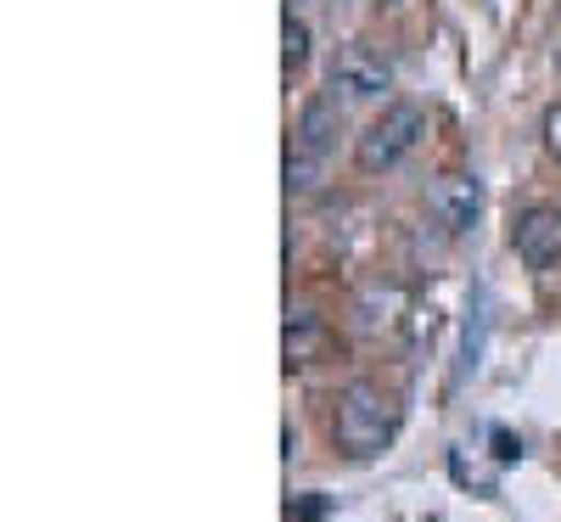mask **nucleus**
Masks as SVG:
<instances>
[{
	"instance_id": "f257e3e1",
	"label": "nucleus",
	"mask_w": 561,
	"mask_h": 522,
	"mask_svg": "<svg viewBox=\"0 0 561 522\" xmlns=\"http://www.w3.org/2000/svg\"><path fill=\"white\" fill-rule=\"evenodd\" d=\"M399 433V405L377 388V383H348L337 394V416H332V444L343 461L365 466L377 461Z\"/></svg>"
},
{
	"instance_id": "f03ea898",
	"label": "nucleus",
	"mask_w": 561,
	"mask_h": 522,
	"mask_svg": "<svg viewBox=\"0 0 561 522\" xmlns=\"http://www.w3.org/2000/svg\"><path fill=\"white\" fill-rule=\"evenodd\" d=\"M337 135H343V102L337 97H314L293 129V147H287V197H309L320 192L325 169L337 158Z\"/></svg>"
},
{
	"instance_id": "7ed1b4c3",
	"label": "nucleus",
	"mask_w": 561,
	"mask_h": 522,
	"mask_svg": "<svg viewBox=\"0 0 561 522\" xmlns=\"http://www.w3.org/2000/svg\"><path fill=\"white\" fill-rule=\"evenodd\" d=\"M421 135H427V107L421 102H388L365 124V135L354 140V163L365 174H388L421 147Z\"/></svg>"
},
{
	"instance_id": "20e7f679",
	"label": "nucleus",
	"mask_w": 561,
	"mask_h": 522,
	"mask_svg": "<svg viewBox=\"0 0 561 522\" xmlns=\"http://www.w3.org/2000/svg\"><path fill=\"white\" fill-rule=\"evenodd\" d=\"M427 214L444 225V236H466L483 219V180L478 174H438L427 192Z\"/></svg>"
},
{
	"instance_id": "39448f33",
	"label": "nucleus",
	"mask_w": 561,
	"mask_h": 522,
	"mask_svg": "<svg viewBox=\"0 0 561 522\" xmlns=\"http://www.w3.org/2000/svg\"><path fill=\"white\" fill-rule=\"evenodd\" d=\"M332 90H343V102H377L393 90V68L370 45H343L332 63Z\"/></svg>"
},
{
	"instance_id": "423d86ee",
	"label": "nucleus",
	"mask_w": 561,
	"mask_h": 522,
	"mask_svg": "<svg viewBox=\"0 0 561 522\" xmlns=\"http://www.w3.org/2000/svg\"><path fill=\"white\" fill-rule=\"evenodd\" d=\"M511 248L528 270H550L561 264V208H523L517 225H511Z\"/></svg>"
},
{
	"instance_id": "0eeeda50",
	"label": "nucleus",
	"mask_w": 561,
	"mask_h": 522,
	"mask_svg": "<svg viewBox=\"0 0 561 522\" xmlns=\"http://www.w3.org/2000/svg\"><path fill=\"white\" fill-rule=\"evenodd\" d=\"M325 343H332V331H325V320L314 309H293L287 315V338H280V349H287V365H314L325 354Z\"/></svg>"
},
{
	"instance_id": "6e6552de",
	"label": "nucleus",
	"mask_w": 561,
	"mask_h": 522,
	"mask_svg": "<svg viewBox=\"0 0 561 522\" xmlns=\"http://www.w3.org/2000/svg\"><path fill=\"white\" fill-rule=\"evenodd\" d=\"M359 309H365V315H359L365 331H393V326H399V309H404V293H399V287H370V293L359 298Z\"/></svg>"
},
{
	"instance_id": "1a4fd4ad",
	"label": "nucleus",
	"mask_w": 561,
	"mask_h": 522,
	"mask_svg": "<svg viewBox=\"0 0 561 522\" xmlns=\"http://www.w3.org/2000/svg\"><path fill=\"white\" fill-rule=\"evenodd\" d=\"M304 63H309V23L298 12H287V18H280V68L298 73Z\"/></svg>"
},
{
	"instance_id": "9d476101",
	"label": "nucleus",
	"mask_w": 561,
	"mask_h": 522,
	"mask_svg": "<svg viewBox=\"0 0 561 522\" xmlns=\"http://www.w3.org/2000/svg\"><path fill=\"white\" fill-rule=\"evenodd\" d=\"M483 343H489V304H483V293H478V309H472V320H466V349H460V376H472V371L483 365Z\"/></svg>"
},
{
	"instance_id": "9b49d317",
	"label": "nucleus",
	"mask_w": 561,
	"mask_h": 522,
	"mask_svg": "<svg viewBox=\"0 0 561 522\" xmlns=\"http://www.w3.org/2000/svg\"><path fill=\"white\" fill-rule=\"evenodd\" d=\"M449 472H455V484H472L478 495H494V472H478L466 461V450H449Z\"/></svg>"
},
{
	"instance_id": "f8f14e48",
	"label": "nucleus",
	"mask_w": 561,
	"mask_h": 522,
	"mask_svg": "<svg viewBox=\"0 0 561 522\" xmlns=\"http://www.w3.org/2000/svg\"><path fill=\"white\" fill-rule=\"evenodd\" d=\"M489 439H494V461L500 466H517L523 461V439L511 433V427H489Z\"/></svg>"
},
{
	"instance_id": "ddd939ff",
	"label": "nucleus",
	"mask_w": 561,
	"mask_h": 522,
	"mask_svg": "<svg viewBox=\"0 0 561 522\" xmlns=\"http://www.w3.org/2000/svg\"><path fill=\"white\" fill-rule=\"evenodd\" d=\"M539 135H545V152H550V158L561 163V102H556V107L545 113V124H539Z\"/></svg>"
},
{
	"instance_id": "4468645a",
	"label": "nucleus",
	"mask_w": 561,
	"mask_h": 522,
	"mask_svg": "<svg viewBox=\"0 0 561 522\" xmlns=\"http://www.w3.org/2000/svg\"><path fill=\"white\" fill-rule=\"evenodd\" d=\"M287 511H293V522H320L325 511H332V500H320V495H309V500H293Z\"/></svg>"
}]
</instances>
